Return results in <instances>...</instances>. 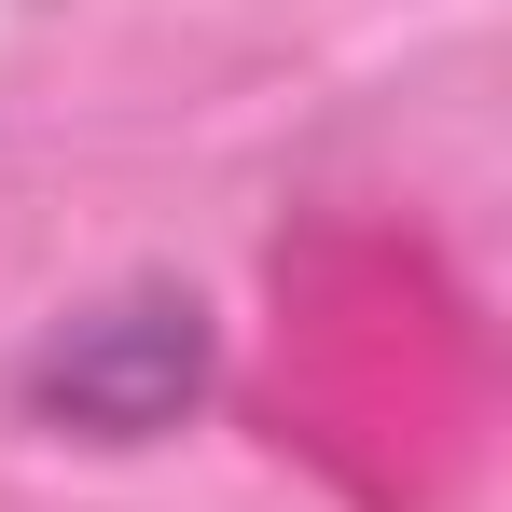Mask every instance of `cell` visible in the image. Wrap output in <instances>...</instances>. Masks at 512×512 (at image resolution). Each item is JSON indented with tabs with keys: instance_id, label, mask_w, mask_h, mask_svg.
<instances>
[{
	"instance_id": "1",
	"label": "cell",
	"mask_w": 512,
	"mask_h": 512,
	"mask_svg": "<svg viewBox=\"0 0 512 512\" xmlns=\"http://www.w3.org/2000/svg\"><path fill=\"white\" fill-rule=\"evenodd\" d=\"M194 388H208V319H194V291H125V305L70 319V333L28 360V402L70 416L84 443H153V429H180Z\"/></svg>"
}]
</instances>
